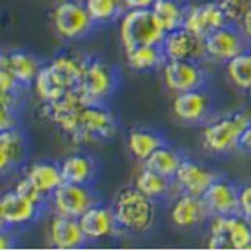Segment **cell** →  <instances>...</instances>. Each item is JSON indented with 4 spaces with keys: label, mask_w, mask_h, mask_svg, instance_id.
<instances>
[{
    "label": "cell",
    "mask_w": 251,
    "mask_h": 251,
    "mask_svg": "<svg viewBox=\"0 0 251 251\" xmlns=\"http://www.w3.org/2000/svg\"><path fill=\"white\" fill-rule=\"evenodd\" d=\"M126 143H127V150L136 161L145 162L152 155V152H155L159 147L164 145L166 141L159 131L152 129V127H145V126H134L127 131Z\"/></svg>",
    "instance_id": "cell-24"
},
{
    "label": "cell",
    "mask_w": 251,
    "mask_h": 251,
    "mask_svg": "<svg viewBox=\"0 0 251 251\" xmlns=\"http://www.w3.org/2000/svg\"><path fill=\"white\" fill-rule=\"evenodd\" d=\"M84 4L96 26L121 20V16L126 12L124 0H84Z\"/></svg>",
    "instance_id": "cell-32"
},
{
    "label": "cell",
    "mask_w": 251,
    "mask_h": 251,
    "mask_svg": "<svg viewBox=\"0 0 251 251\" xmlns=\"http://www.w3.org/2000/svg\"><path fill=\"white\" fill-rule=\"evenodd\" d=\"M171 112L183 124H204L211 117V96L204 87L178 93L171 101Z\"/></svg>",
    "instance_id": "cell-14"
},
{
    "label": "cell",
    "mask_w": 251,
    "mask_h": 251,
    "mask_svg": "<svg viewBox=\"0 0 251 251\" xmlns=\"http://www.w3.org/2000/svg\"><path fill=\"white\" fill-rule=\"evenodd\" d=\"M28 141L21 127L0 131V171L7 175L20 168L26 159Z\"/></svg>",
    "instance_id": "cell-21"
},
{
    "label": "cell",
    "mask_w": 251,
    "mask_h": 251,
    "mask_svg": "<svg viewBox=\"0 0 251 251\" xmlns=\"http://www.w3.org/2000/svg\"><path fill=\"white\" fill-rule=\"evenodd\" d=\"M70 86L61 78V75L52 68L51 63L42 65V68L37 74L35 80H33V93L40 100V103H52L61 100L63 96H67L72 93Z\"/></svg>",
    "instance_id": "cell-23"
},
{
    "label": "cell",
    "mask_w": 251,
    "mask_h": 251,
    "mask_svg": "<svg viewBox=\"0 0 251 251\" xmlns=\"http://www.w3.org/2000/svg\"><path fill=\"white\" fill-rule=\"evenodd\" d=\"M237 213L251 222V183H246L239 188V209Z\"/></svg>",
    "instance_id": "cell-36"
},
{
    "label": "cell",
    "mask_w": 251,
    "mask_h": 251,
    "mask_svg": "<svg viewBox=\"0 0 251 251\" xmlns=\"http://www.w3.org/2000/svg\"><path fill=\"white\" fill-rule=\"evenodd\" d=\"M161 49L166 59H197L201 61L206 58L204 39L187 30L185 26L168 31L161 44Z\"/></svg>",
    "instance_id": "cell-17"
},
{
    "label": "cell",
    "mask_w": 251,
    "mask_h": 251,
    "mask_svg": "<svg viewBox=\"0 0 251 251\" xmlns=\"http://www.w3.org/2000/svg\"><path fill=\"white\" fill-rule=\"evenodd\" d=\"M183 159H185V155L180 150H176L175 147L164 143V145L159 147L155 152H152V155L143 162V166H147V168L152 169V171L159 173L162 176L173 178L176 175L178 168H180V164L183 162Z\"/></svg>",
    "instance_id": "cell-29"
},
{
    "label": "cell",
    "mask_w": 251,
    "mask_h": 251,
    "mask_svg": "<svg viewBox=\"0 0 251 251\" xmlns=\"http://www.w3.org/2000/svg\"><path fill=\"white\" fill-rule=\"evenodd\" d=\"M82 230L86 234L87 243H96V241L110 239L115 234H119L121 227L117 224L115 213L112 206H106L103 202H96L91 206L80 218H78Z\"/></svg>",
    "instance_id": "cell-16"
},
{
    "label": "cell",
    "mask_w": 251,
    "mask_h": 251,
    "mask_svg": "<svg viewBox=\"0 0 251 251\" xmlns=\"http://www.w3.org/2000/svg\"><path fill=\"white\" fill-rule=\"evenodd\" d=\"M0 65L7 67L23 87L33 86V80H35L39 70L42 68V61L33 52L25 51V49L4 51L0 56Z\"/></svg>",
    "instance_id": "cell-22"
},
{
    "label": "cell",
    "mask_w": 251,
    "mask_h": 251,
    "mask_svg": "<svg viewBox=\"0 0 251 251\" xmlns=\"http://www.w3.org/2000/svg\"><path fill=\"white\" fill-rule=\"evenodd\" d=\"M14 244H16V239L12 237L11 228H4V234H2V237H0V250L9 251L14 248Z\"/></svg>",
    "instance_id": "cell-41"
},
{
    "label": "cell",
    "mask_w": 251,
    "mask_h": 251,
    "mask_svg": "<svg viewBox=\"0 0 251 251\" xmlns=\"http://www.w3.org/2000/svg\"><path fill=\"white\" fill-rule=\"evenodd\" d=\"M208 250H251V222L241 213L208 220Z\"/></svg>",
    "instance_id": "cell-5"
},
{
    "label": "cell",
    "mask_w": 251,
    "mask_h": 251,
    "mask_svg": "<svg viewBox=\"0 0 251 251\" xmlns=\"http://www.w3.org/2000/svg\"><path fill=\"white\" fill-rule=\"evenodd\" d=\"M152 11L168 33V31L178 30L185 25L188 4H185L183 0H157Z\"/></svg>",
    "instance_id": "cell-30"
},
{
    "label": "cell",
    "mask_w": 251,
    "mask_h": 251,
    "mask_svg": "<svg viewBox=\"0 0 251 251\" xmlns=\"http://www.w3.org/2000/svg\"><path fill=\"white\" fill-rule=\"evenodd\" d=\"M59 168H61L63 180L80 185H93L100 171L98 161L87 152L68 153L59 162Z\"/></svg>",
    "instance_id": "cell-20"
},
{
    "label": "cell",
    "mask_w": 251,
    "mask_h": 251,
    "mask_svg": "<svg viewBox=\"0 0 251 251\" xmlns=\"http://www.w3.org/2000/svg\"><path fill=\"white\" fill-rule=\"evenodd\" d=\"M230 25L224 7L220 2H201V4L188 5L187 18L183 26L199 37H208L211 31L218 30L222 26Z\"/></svg>",
    "instance_id": "cell-15"
},
{
    "label": "cell",
    "mask_w": 251,
    "mask_h": 251,
    "mask_svg": "<svg viewBox=\"0 0 251 251\" xmlns=\"http://www.w3.org/2000/svg\"><path fill=\"white\" fill-rule=\"evenodd\" d=\"M115 218L124 234L143 235L155 224V201L136 187H122L112 201Z\"/></svg>",
    "instance_id": "cell-2"
},
{
    "label": "cell",
    "mask_w": 251,
    "mask_h": 251,
    "mask_svg": "<svg viewBox=\"0 0 251 251\" xmlns=\"http://www.w3.org/2000/svg\"><path fill=\"white\" fill-rule=\"evenodd\" d=\"M218 178L211 168L196 159L185 157L183 162L178 168L176 175L173 176V196L176 194H194V196H204L209 185Z\"/></svg>",
    "instance_id": "cell-12"
},
{
    "label": "cell",
    "mask_w": 251,
    "mask_h": 251,
    "mask_svg": "<svg viewBox=\"0 0 251 251\" xmlns=\"http://www.w3.org/2000/svg\"><path fill=\"white\" fill-rule=\"evenodd\" d=\"M161 74L166 89L175 94L201 89L208 80L206 70L197 59H166Z\"/></svg>",
    "instance_id": "cell-9"
},
{
    "label": "cell",
    "mask_w": 251,
    "mask_h": 251,
    "mask_svg": "<svg viewBox=\"0 0 251 251\" xmlns=\"http://www.w3.org/2000/svg\"><path fill=\"white\" fill-rule=\"evenodd\" d=\"M251 124V112L248 108L232 110L227 114L209 117L201 131L202 149L213 155H225L239 147L241 134Z\"/></svg>",
    "instance_id": "cell-1"
},
{
    "label": "cell",
    "mask_w": 251,
    "mask_h": 251,
    "mask_svg": "<svg viewBox=\"0 0 251 251\" xmlns=\"http://www.w3.org/2000/svg\"><path fill=\"white\" fill-rule=\"evenodd\" d=\"M117 115L106 106V103H84L75 121L68 140L74 145L101 143L114 138L117 133Z\"/></svg>",
    "instance_id": "cell-3"
},
{
    "label": "cell",
    "mask_w": 251,
    "mask_h": 251,
    "mask_svg": "<svg viewBox=\"0 0 251 251\" xmlns=\"http://www.w3.org/2000/svg\"><path fill=\"white\" fill-rule=\"evenodd\" d=\"M166 30L152 9H129L119 21V40L124 51L140 46H161Z\"/></svg>",
    "instance_id": "cell-4"
},
{
    "label": "cell",
    "mask_w": 251,
    "mask_h": 251,
    "mask_svg": "<svg viewBox=\"0 0 251 251\" xmlns=\"http://www.w3.org/2000/svg\"><path fill=\"white\" fill-rule=\"evenodd\" d=\"M220 5L224 7L225 14H227L228 21L235 25L239 21L241 16L246 12V9L251 5V0H218Z\"/></svg>",
    "instance_id": "cell-34"
},
{
    "label": "cell",
    "mask_w": 251,
    "mask_h": 251,
    "mask_svg": "<svg viewBox=\"0 0 251 251\" xmlns=\"http://www.w3.org/2000/svg\"><path fill=\"white\" fill-rule=\"evenodd\" d=\"M51 18L56 33L65 40L84 39L96 26L86 4L80 0H61L52 9Z\"/></svg>",
    "instance_id": "cell-7"
},
{
    "label": "cell",
    "mask_w": 251,
    "mask_h": 251,
    "mask_svg": "<svg viewBox=\"0 0 251 251\" xmlns=\"http://www.w3.org/2000/svg\"><path fill=\"white\" fill-rule=\"evenodd\" d=\"M168 218L173 225L181 230H192L204 225L211 218L209 209L201 196L194 194H176L173 196Z\"/></svg>",
    "instance_id": "cell-11"
},
{
    "label": "cell",
    "mask_w": 251,
    "mask_h": 251,
    "mask_svg": "<svg viewBox=\"0 0 251 251\" xmlns=\"http://www.w3.org/2000/svg\"><path fill=\"white\" fill-rule=\"evenodd\" d=\"M23 86L7 67L0 65V93H20Z\"/></svg>",
    "instance_id": "cell-35"
},
{
    "label": "cell",
    "mask_w": 251,
    "mask_h": 251,
    "mask_svg": "<svg viewBox=\"0 0 251 251\" xmlns=\"http://www.w3.org/2000/svg\"><path fill=\"white\" fill-rule=\"evenodd\" d=\"M204 49L206 58L215 63H228L232 58L248 49V40L241 33L237 25H227L218 30L211 31L208 37H204Z\"/></svg>",
    "instance_id": "cell-10"
},
{
    "label": "cell",
    "mask_w": 251,
    "mask_h": 251,
    "mask_svg": "<svg viewBox=\"0 0 251 251\" xmlns=\"http://www.w3.org/2000/svg\"><path fill=\"white\" fill-rule=\"evenodd\" d=\"M133 185L153 201H161L173 196V178L162 176L159 173L149 169L147 166H143L136 173Z\"/></svg>",
    "instance_id": "cell-26"
},
{
    "label": "cell",
    "mask_w": 251,
    "mask_h": 251,
    "mask_svg": "<svg viewBox=\"0 0 251 251\" xmlns=\"http://www.w3.org/2000/svg\"><path fill=\"white\" fill-rule=\"evenodd\" d=\"M18 194H21L23 197H26V199L33 201L35 204H39V206H46L47 202V197L44 196L42 192H40L39 188L35 187V185L31 183V180L28 176H21L20 180L16 181L14 187H12Z\"/></svg>",
    "instance_id": "cell-33"
},
{
    "label": "cell",
    "mask_w": 251,
    "mask_h": 251,
    "mask_svg": "<svg viewBox=\"0 0 251 251\" xmlns=\"http://www.w3.org/2000/svg\"><path fill=\"white\" fill-rule=\"evenodd\" d=\"M239 188L230 178L218 176L209 188L204 192L202 199L206 202L211 216L234 215L239 209Z\"/></svg>",
    "instance_id": "cell-19"
},
{
    "label": "cell",
    "mask_w": 251,
    "mask_h": 251,
    "mask_svg": "<svg viewBox=\"0 0 251 251\" xmlns=\"http://www.w3.org/2000/svg\"><path fill=\"white\" fill-rule=\"evenodd\" d=\"M16 127H20L18 110H9V108L0 110V131L16 129Z\"/></svg>",
    "instance_id": "cell-37"
},
{
    "label": "cell",
    "mask_w": 251,
    "mask_h": 251,
    "mask_svg": "<svg viewBox=\"0 0 251 251\" xmlns=\"http://www.w3.org/2000/svg\"><path fill=\"white\" fill-rule=\"evenodd\" d=\"M86 61L87 56H78L75 52H59L49 63L72 89H78L86 70Z\"/></svg>",
    "instance_id": "cell-27"
},
{
    "label": "cell",
    "mask_w": 251,
    "mask_h": 251,
    "mask_svg": "<svg viewBox=\"0 0 251 251\" xmlns=\"http://www.w3.org/2000/svg\"><path fill=\"white\" fill-rule=\"evenodd\" d=\"M225 74L235 89L251 94V49H244L241 54L225 63Z\"/></svg>",
    "instance_id": "cell-31"
},
{
    "label": "cell",
    "mask_w": 251,
    "mask_h": 251,
    "mask_svg": "<svg viewBox=\"0 0 251 251\" xmlns=\"http://www.w3.org/2000/svg\"><path fill=\"white\" fill-rule=\"evenodd\" d=\"M47 202L51 204L52 213H56V215L80 218L91 206L100 202V197L93 188V185L63 181L52 192Z\"/></svg>",
    "instance_id": "cell-8"
},
{
    "label": "cell",
    "mask_w": 251,
    "mask_h": 251,
    "mask_svg": "<svg viewBox=\"0 0 251 251\" xmlns=\"http://www.w3.org/2000/svg\"><path fill=\"white\" fill-rule=\"evenodd\" d=\"M237 150H241V152H244V153H251V124L248 126L246 129H244V133L241 134Z\"/></svg>",
    "instance_id": "cell-40"
},
{
    "label": "cell",
    "mask_w": 251,
    "mask_h": 251,
    "mask_svg": "<svg viewBox=\"0 0 251 251\" xmlns=\"http://www.w3.org/2000/svg\"><path fill=\"white\" fill-rule=\"evenodd\" d=\"M47 239L56 250H78L87 244L86 234L78 218L56 215V213L47 224Z\"/></svg>",
    "instance_id": "cell-18"
},
{
    "label": "cell",
    "mask_w": 251,
    "mask_h": 251,
    "mask_svg": "<svg viewBox=\"0 0 251 251\" xmlns=\"http://www.w3.org/2000/svg\"><path fill=\"white\" fill-rule=\"evenodd\" d=\"M126 63L133 72H152L164 65L166 58L161 46H140L124 51Z\"/></svg>",
    "instance_id": "cell-28"
},
{
    "label": "cell",
    "mask_w": 251,
    "mask_h": 251,
    "mask_svg": "<svg viewBox=\"0 0 251 251\" xmlns=\"http://www.w3.org/2000/svg\"><path fill=\"white\" fill-rule=\"evenodd\" d=\"M157 0H124L126 11L129 9H152Z\"/></svg>",
    "instance_id": "cell-39"
},
{
    "label": "cell",
    "mask_w": 251,
    "mask_h": 251,
    "mask_svg": "<svg viewBox=\"0 0 251 251\" xmlns=\"http://www.w3.org/2000/svg\"><path fill=\"white\" fill-rule=\"evenodd\" d=\"M121 77L112 63L98 56H87L86 70L78 91L89 103H106L119 89Z\"/></svg>",
    "instance_id": "cell-6"
},
{
    "label": "cell",
    "mask_w": 251,
    "mask_h": 251,
    "mask_svg": "<svg viewBox=\"0 0 251 251\" xmlns=\"http://www.w3.org/2000/svg\"><path fill=\"white\" fill-rule=\"evenodd\" d=\"M235 25H237V28H239L241 33L244 35V39H246L248 42H251V5L246 9V12L241 16L239 21Z\"/></svg>",
    "instance_id": "cell-38"
},
{
    "label": "cell",
    "mask_w": 251,
    "mask_h": 251,
    "mask_svg": "<svg viewBox=\"0 0 251 251\" xmlns=\"http://www.w3.org/2000/svg\"><path fill=\"white\" fill-rule=\"evenodd\" d=\"M44 206H39L33 201L26 199L21 194H18L14 188L4 192L0 199V220L2 227L18 230L21 227L33 224L42 213Z\"/></svg>",
    "instance_id": "cell-13"
},
{
    "label": "cell",
    "mask_w": 251,
    "mask_h": 251,
    "mask_svg": "<svg viewBox=\"0 0 251 251\" xmlns=\"http://www.w3.org/2000/svg\"><path fill=\"white\" fill-rule=\"evenodd\" d=\"M25 176L30 178L31 183L47 197V201H49V197L52 196L56 188L65 181L59 164L51 161H39L30 164L25 169Z\"/></svg>",
    "instance_id": "cell-25"
}]
</instances>
